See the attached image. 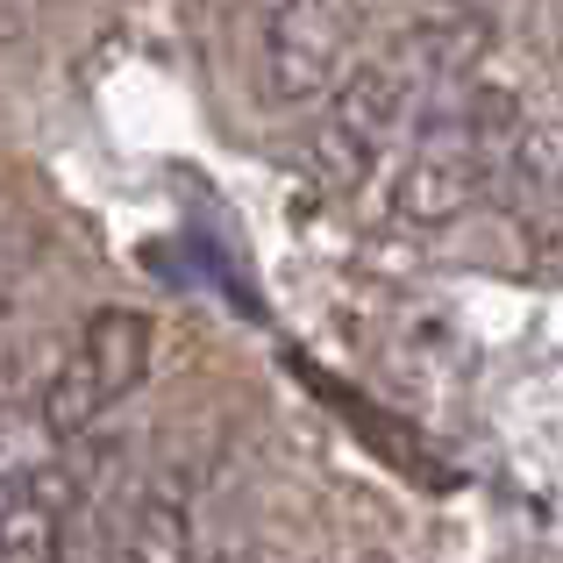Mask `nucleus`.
<instances>
[{
	"label": "nucleus",
	"mask_w": 563,
	"mask_h": 563,
	"mask_svg": "<svg viewBox=\"0 0 563 563\" xmlns=\"http://www.w3.org/2000/svg\"><path fill=\"white\" fill-rule=\"evenodd\" d=\"M207 563H229V556H207Z\"/></svg>",
	"instance_id": "obj_9"
},
{
	"label": "nucleus",
	"mask_w": 563,
	"mask_h": 563,
	"mask_svg": "<svg viewBox=\"0 0 563 563\" xmlns=\"http://www.w3.org/2000/svg\"><path fill=\"white\" fill-rule=\"evenodd\" d=\"M0 399H8V343H0Z\"/></svg>",
	"instance_id": "obj_7"
},
{
	"label": "nucleus",
	"mask_w": 563,
	"mask_h": 563,
	"mask_svg": "<svg viewBox=\"0 0 563 563\" xmlns=\"http://www.w3.org/2000/svg\"><path fill=\"white\" fill-rule=\"evenodd\" d=\"M100 563H200L192 556V514L179 493H143L122 514V528L108 536Z\"/></svg>",
	"instance_id": "obj_6"
},
{
	"label": "nucleus",
	"mask_w": 563,
	"mask_h": 563,
	"mask_svg": "<svg viewBox=\"0 0 563 563\" xmlns=\"http://www.w3.org/2000/svg\"><path fill=\"white\" fill-rule=\"evenodd\" d=\"M521 100L499 86H464V93L435 100L413 122V143L399 157L393 179V214H407L413 229H442L464 207H478L493 179L507 172L514 143H521Z\"/></svg>",
	"instance_id": "obj_1"
},
{
	"label": "nucleus",
	"mask_w": 563,
	"mask_h": 563,
	"mask_svg": "<svg viewBox=\"0 0 563 563\" xmlns=\"http://www.w3.org/2000/svg\"><path fill=\"white\" fill-rule=\"evenodd\" d=\"M79 499L86 485L71 464L0 471V563H65Z\"/></svg>",
	"instance_id": "obj_5"
},
{
	"label": "nucleus",
	"mask_w": 563,
	"mask_h": 563,
	"mask_svg": "<svg viewBox=\"0 0 563 563\" xmlns=\"http://www.w3.org/2000/svg\"><path fill=\"white\" fill-rule=\"evenodd\" d=\"M357 0H272L257 22V93L272 108H329L357 57Z\"/></svg>",
	"instance_id": "obj_3"
},
{
	"label": "nucleus",
	"mask_w": 563,
	"mask_h": 563,
	"mask_svg": "<svg viewBox=\"0 0 563 563\" xmlns=\"http://www.w3.org/2000/svg\"><path fill=\"white\" fill-rule=\"evenodd\" d=\"M151 357H157V321L143 307H100L86 314V329L65 343V357L51 364L36 393V421L51 442H79L151 378Z\"/></svg>",
	"instance_id": "obj_2"
},
{
	"label": "nucleus",
	"mask_w": 563,
	"mask_h": 563,
	"mask_svg": "<svg viewBox=\"0 0 563 563\" xmlns=\"http://www.w3.org/2000/svg\"><path fill=\"white\" fill-rule=\"evenodd\" d=\"M0 300H8V292H0Z\"/></svg>",
	"instance_id": "obj_10"
},
{
	"label": "nucleus",
	"mask_w": 563,
	"mask_h": 563,
	"mask_svg": "<svg viewBox=\"0 0 563 563\" xmlns=\"http://www.w3.org/2000/svg\"><path fill=\"white\" fill-rule=\"evenodd\" d=\"M399 114H407V79L385 65H357L343 86L329 93L321 108V129H314V172L329 186H364L372 165H385L399 136Z\"/></svg>",
	"instance_id": "obj_4"
},
{
	"label": "nucleus",
	"mask_w": 563,
	"mask_h": 563,
	"mask_svg": "<svg viewBox=\"0 0 563 563\" xmlns=\"http://www.w3.org/2000/svg\"><path fill=\"white\" fill-rule=\"evenodd\" d=\"M357 563H399V556H385V550H364V556H357Z\"/></svg>",
	"instance_id": "obj_8"
}]
</instances>
